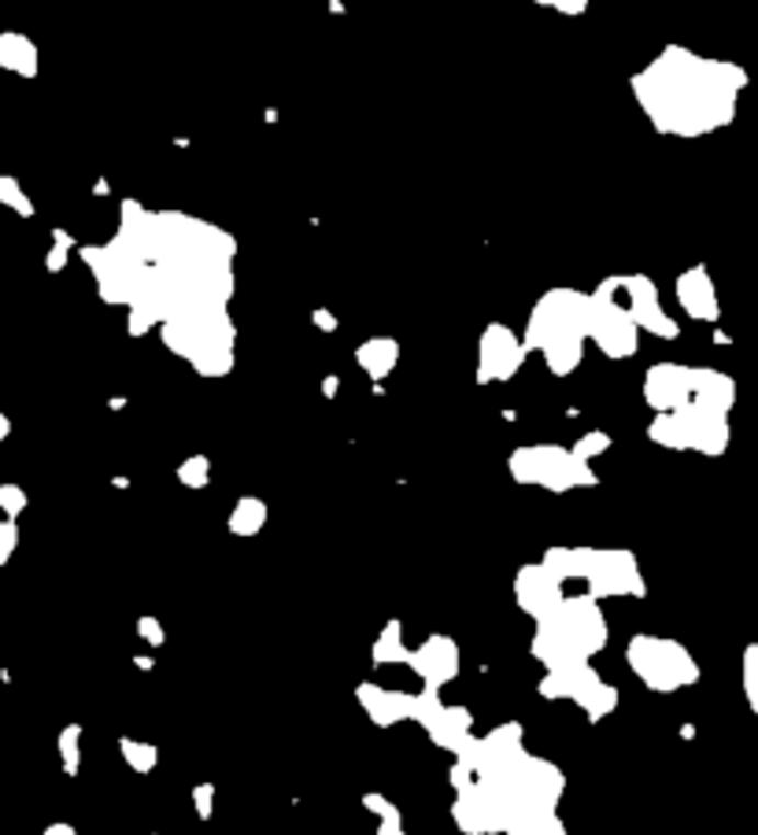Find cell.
<instances>
[{
	"label": "cell",
	"instance_id": "cell-1",
	"mask_svg": "<svg viewBox=\"0 0 758 835\" xmlns=\"http://www.w3.org/2000/svg\"><path fill=\"white\" fill-rule=\"evenodd\" d=\"M744 85V67L703 59L688 48H666L633 78V93L647 118L670 137H703L729 126Z\"/></svg>",
	"mask_w": 758,
	"mask_h": 835
},
{
	"label": "cell",
	"instance_id": "cell-2",
	"mask_svg": "<svg viewBox=\"0 0 758 835\" xmlns=\"http://www.w3.org/2000/svg\"><path fill=\"white\" fill-rule=\"evenodd\" d=\"M644 400L655 407L652 441L677 451L722 455L729 447V411L736 403L733 377L706 366L663 363L647 374Z\"/></svg>",
	"mask_w": 758,
	"mask_h": 835
},
{
	"label": "cell",
	"instance_id": "cell-3",
	"mask_svg": "<svg viewBox=\"0 0 758 835\" xmlns=\"http://www.w3.org/2000/svg\"><path fill=\"white\" fill-rule=\"evenodd\" d=\"M607 648V621L592 595H566V603L533 632V659L544 670H566V665H588L592 654Z\"/></svg>",
	"mask_w": 758,
	"mask_h": 835
},
{
	"label": "cell",
	"instance_id": "cell-4",
	"mask_svg": "<svg viewBox=\"0 0 758 835\" xmlns=\"http://www.w3.org/2000/svg\"><path fill=\"white\" fill-rule=\"evenodd\" d=\"M588 311L592 296H581L574 288H555L533 307V318L525 325V347L541 352L555 374H570L581 363V347L588 336Z\"/></svg>",
	"mask_w": 758,
	"mask_h": 835
},
{
	"label": "cell",
	"instance_id": "cell-5",
	"mask_svg": "<svg viewBox=\"0 0 758 835\" xmlns=\"http://www.w3.org/2000/svg\"><path fill=\"white\" fill-rule=\"evenodd\" d=\"M563 584H585L596 603L618 595H644V576L630 551L600 548H552L541 559Z\"/></svg>",
	"mask_w": 758,
	"mask_h": 835
},
{
	"label": "cell",
	"instance_id": "cell-6",
	"mask_svg": "<svg viewBox=\"0 0 758 835\" xmlns=\"http://www.w3.org/2000/svg\"><path fill=\"white\" fill-rule=\"evenodd\" d=\"M163 344L207 377H223L234 366V322L226 311H185L159 325Z\"/></svg>",
	"mask_w": 758,
	"mask_h": 835
},
{
	"label": "cell",
	"instance_id": "cell-7",
	"mask_svg": "<svg viewBox=\"0 0 758 835\" xmlns=\"http://www.w3.org/2000/svg\"><path fill=\"white\" fill-rule=\"evenodd\" d=\"M625 662L636 673V680L658 695L681 691L700 680V665L685 643L663 640V636H633L630 648H625Z\"/></svg>",
	"mask_w": 758,
	"mask_h": 835
},
{
	"label": "cell",
	"instance_id": "cell-8",
	"mask_svg": "<svg viewBox=\"0 0 758 835\" xmlns=\"http://www.w3.org/2000/svg\"><path fill=\"white\" fill-rule=\"evenodd\" d=\"M511 473L514 481L536 484V489H547V492H570L577 484L596 481L588 462H581L574 451H563V447L555 444L518 447L511 455Z\"/></svg>",
	"mask_w": 758,
	"mask_h": 835
},
{
	"label": "cell",
	"instance_id": "cell-9",
	"mask_svg": "<svg viewBox=\"0 0 758 835\" xmlns=\"http://www.w3.org/2000/svg\"><path fill=\"white\" fill-rule=\"evenodd\" d=\"M544 699H570L592 721H603L618 706V691L607 684L592 665H566V670H547L541 680Z\"/></svg>",
	"mask_w": 758,
	"mask_h": 835
},
{
	"label": "cell",
	"instance_id": "cell-10",
	"mask_svg": "<svg viewBox=\"0 0 758 835\" xmlns=\"http://www.w3.org/2000/svg\"><path fill=\"white\" fill-rule=\"evenodd\" d=\"M636 333H641V325L614 296L611 282H603L600 293L592 296V311H588V341L611 359H630L636 352Z\"/></svg>",
	"mask_w": 758,
	"mask_h": 835
},
{
	"label": "cell",
	"instance_id": "cell-11",
	"mask_svg": "<svg viewBox=\"0 0 758 835\" xmlns=\"http://www.w3.org/2000/svg\"><path fill=\"white\" fill-rule=\"evenodd\" d=\"M415 721L422 724L426 735H430L437 747L452 751L455 758L477 740V735L471 732V724H474L471 713H466L463 706H444L441 695L430 691V688L418 691V718Z\"/></svg>",
	"mask_w": 758,
	"mask_h": 835
},
{
	"label": "cell",
	"instance_id": "cell-12",
	"mask_svg": "<svg viewBox=\"0 0 758 835\" xmlns=\"http://www.w3.org/2000/svg\"><path fill=\"white\" fill-rule=\"evenodd\" d=\"M611 288L618 300L625 304V311L633 314L636 325H644L647 333H658V336H677V322L663 311L655 285L647 282V277H611Z\"/></svg>",
	"mask_w": 758,
	"mask_h": 835
},
{
	"label": "cell",
	"instance_id": "cell-13",
	"mask_svg": "<svg viewBox=\"0 0 758 835\" xmlns=\"http://www.w3.org/2000/svg\"><path fill=\"white\" fill-rule=\"evenodd\" d=\"M514 599L518 606H522L525 614H530L533 621H544L547 614H555L558 606L566 603V592H563V581L547 570L544 562L536 565H525V570H518L514 576Z\"/></svg>",
	"mask_w": 758,
	"mask_h": 835
},
{
	"label": "cell",
	"instance_id": "cell-14",
	"mask_svg": "<svg viewBox=\"0 0 758 835\" xmlns=\"http://www.w3.org/2000/svg\"><path fill=\"white\" fill-rule=\"evenodd\" d=\"M525 341L507 330V325H488L482 336V381H507V377L518 374V366L525 359Z\"/></svg>",
	"mask_w": 758,
	"mask_h": 835
},
{
	"label": "cell",
	"instance_id": "cell-15",
	"mask_svg": "<svg viewBox=\"0 0 758 835\" xmlns=\"http://www.w3.org/2000/svg\"><path fill=\"white\" fill-rule=\"evenodd\" d=\"M411 670L422 677V684L430 691H441L448 680H455L459 673V648L455 640H448V636H430L426 643H418V648H411Z\"/></svg>",
	"mask_w": 758,
	"mask_h": 835
},
{
	"label": "cell",
	"instance_id": "cell-16",
	"mask_svg": "<svg viewBox=\"0 0 758 835\" xmlns=\"http://www.w3.org/2000/svg\"><path fill=\"white\" fill-rule=\"evenodd\" d=\"M355 699L366 710V718H371L374 724H382V729H393V724L418 718V695H411V691H393V688H377V684H359Z\"/></svg>",
	"mask_w": 758,
	"mask_h": 835
},
{
	"label": "cell",
	"instance_id": "cell-17",
	"mask_svg": "<svg viewBox=\"0 0 758 835\" xmlns=\"http://www.w3.org/2000/svg\"><path fill=\"white\" fill-rule=\"evenodd\" d=\"M677 304L685 307L688 318H700V322H714L717 318V293L714 282L706 274V266H692L677 277Z\"/></svg>",
	"mask_w": 758,
	"mask_h": 835
},
{
	"label": "cell",
	"instance_id": "cell-18",
	"mask_svg": "<svg viewBox=\"0 0 758 835\" xmlns=\"http://www.w3.org/2000/svg\"><path fill=\"white\" fill-rule=\"evenodd\" d=\"M37 64H42V56H37V45L30 42L26 34H0V67L4 71H12L19 78H34L37 75Z\"/></svg>",
	"mask_w": 758,
	"mask_h": 835
},
{
	"label": "cell",
	"instance_id": "cell-19",
	"mask_svg": "<svg viewBox=\"0 0 758 835\" xmlns=\"http://www.w3.org/2000/svg\"><path fill=\"white\" fill-rule=\"evenodd\" d=\"M355 359L371 377H385L396 366V359H400V347H396V341H388V336H374V341L359 347Z\"/></svg>",
	"mask_w": 758,
	"mask_h": 835
},
{
	"label": "cell",
	"instance_id": "cell-20",
	"mask_svg": "<svg viewBox=\"0 0 758 835\" xmlns=\"http://www.w3.org/2000/svg\"><path fill=\"white\" fill-rule=\"evenodd\" d=\"M374 662L377 665H393V662H411V648H404V625L400 621H388L385 632L377 636L374 643Z\"/></svg>",
	"mask_w": 758,
	"mask_h": 835
},
{
	"label": "cell",
	"instance_id": "cell-21",
	"mask_svg": "<svg viewBox=\"0 0 758 835\" xmlns=\"http://www.w3.org/2000/svg\"><path fill=\"white\" fill-rule=\"evenodd\" d=\"M267 522V506L259 500H241L234 506V514H229V529H234L237 536H252L263 529Z\"/></svg>",
	"mask_w": 758,
	"mask_h": 835
},
{
	"label": "cell",
	"instance_id": "cell-22",
	"mask_svg": "<svg viewBox=\"0 0 758 835\" xmlns=\"http://www.w3.org/2000/svg\"><path fill=\"white\" fill-rule=\"evenodd\" d=\"M82 724H67L64 732H59V758H64V773L67 777H78V765H82Z\"/></svg>",
	"mask_w": 758,
	"mask_h": 835
},
{
	"label": "cell",
	"instance_id": "cell-23",
	"mask_svg": "<svg viewBox=\"0 0 758 835\" xmlns=\"http://www.w3.org/2000/svg\"><path fill=\"white\" fill-rule=\"evenodd\" d=\"M118 751H123L126 765L134 773H152L159 762V751L152 743H137V740H118Z\"/></svg>",
	"mask_w": 758,
	"mask_h": 835
},
{
	"label": "cell",
	"instance_id": "cell-24",
	"mask_svg": "<svg viewBox=\"0 0 758 835\" xmlns=\"http://www.w3.org/2000/svg\"><path fill=\"white\" fill-rule=\"evenodd\" d=\"M504 835H570L566 832V824L558 821V813H541V817H525L511 824Z\"/></svg>",
	"mask_w": 758,
	"mask_h": 835
},
{
	"label": "cell",
	"instance_id": "cell-25",
	"mask_svg": "<svg viewBox=\"0 0 758 835\" xmlns=\"http://www.w3.org/2000/svg\"><path fill=\"white\" fill-rule=\"evenodd\" d=\"M0 204L12 207V211H15V215H23V218L34 215V204H30V196L23 193V185H19V178L0 174Z\"/></svg>",
	"mask_w": 758,
	"mask_h": 835
},
{
	"label": "cell",
	"instance_id": "cell-26",
	"mask_svg": "<svg viewBox=\"0 0 758 835\" xmlns=\"http://www.w3.org/2000/svg\"><path fill=\"white\" fill-rule=\"evenodd\" d=\"M740 680H744V695H747V706L755 710L758 718V643L744 651V662H740Z\"/></svg>",
	"mask_w": 758,
	"mask_h": 835
},
{
	"label": "cell",
	"instance_id": "cell-27",
	"mask_svg": "<svg viewBox=\"0 0 758 835\" xmlns=\"http://www.w3.org/2000/svg\"><path fill=\"white\" fill-rule=\"evenodd\" d=\"M26 492L19 489V484H0V511H4V518H19V514L26 511Z\"/></svg>",
	"mask_w": 758,
	"mask_h": 835
},
{
	"label": "cell",
	"instance_id": "cell-28",
	"mask_svg": "<svg viewBox=\"0 0 758 835\" xmlns=\"http://www.w3.org/2000/svg\"><path fill=\"white\" fill-rule=\"evenodd\" d=\"M15 548H19V525L12 518H4L0 522V565H8Z\"/></svg>",
	"mask_w": 758,
	"mask_h": 835
},
{
	"label": "cell",
	"instance_id": "cell-29",
	"mask_svg": "<svg viewBox=\"0 0 758 835\" xmlns=\"http://www.w3.org/2000/svg\"><path fill=\"white\" fill-rule=\"evenodd\" d=\"M178 477H182L185 484H193V489H201V484L207 481V459H201V455H193L182 470H178Z\"/></svg>",
	"mask_w": 758,
	"mask_h": 835
},
{
	"label": "cell",
	"instance_id": "cell-30",
	"mask_svg": "<svg viewBox=\"0 0 758 835\" xmlns=\"http://www.w3.org/2000/svg\"><path fill=\"white\" fill-rule=\"evenodd\" d=\"M607 444H611V441H607V436L592 433V436H585V441L574 447V455H577V459H581V462H588V459H592V455L607 451Z\"/></svg>",
	"mask_w": 758,
	"mask_h": 835
},
{
	"label": "cell",
	"instance_id": "cell-31",
	"mask_svg": "<svg viewBox=\"0 0 758 835\" xmlns=\"http://www.w3.org/2000/svg\"><path fill=\"white\" fill-rule=\"evenodd\" d=\"M212 799H215V783H196L193 802H196V813H201L204 821L212 817Z\"/></svg>",
	"mask_w": 758,
	"mask_h": 835
},
{
	"label": "cell",
	"instance_id": "cell-32",
	"mask_svg": "<svg viewBox=\"0 0 758 835\" xmlns=\"http://www.w3.org/2000/svg\"><path fill=\"white\" fill-rule=\"evenodd\" d=\"M137 632H142L145 640L152 643V648H159V643H163V629H159L156 618H142V621H137Z\"/></svg>",
	"mask_w": 758,
	"mask_h": 835
},
{
	"label": "cell",
	"instance_id": "cell-33",
	"mask_svg": "<svg viewBox=\"0 0 758 835\" xmlns=\"http://www.w3.org/2000/svg\"><path fill=\"white\" fill-rule=\"evenodd\" d=\"M377 821H382L377 824V835H407L400 813H393V817H377Z\"/></svg>",
	"mask_w": 758,
	"mask_h": 835
},
{
	"label": "cell",
	"instance_id": "cell-34",
	"mask_svg": "<svg viewBox=\"0 0 758 835\" xmlns=\"http://www.w3.org/2000/svg\"><path fill=\"white\" fill-rule=\"evenodd\" d=\"M42 835H78V832L71 828V824H64V821H59V824H48V828H45Z\"/></svg>",
	"mask_w": 758,
	"mask_h": 835
},
{
	"label": "cell",
	"instance_id": "cell-35",
	"mask_svg": "<svg viewBox=\"0 0 758 835\" xmlns=\"http://www.w3.org/2000/svg\"><path fill=\"white\" fill-rule=\"evenodd\" d=\"M315 322H318V325H326V330H333V325H337V322H333V314H329V311H318V314H315Z\"/></svg>",
	"mask_w": 758,
	"mask_h": 835
},
{
	"label": "cell",
	"instance_id": "cell-36",
	"mask_svg": "<svg viewBox=\"0 0 758 835\" xmlns=\"http://www.w3.org/2000/svg\"><path fill=\"white\" fill-rule=\"evenodd\" d=\"M8 433H12V422H8V414H0V441H4Z\"/></svg>",
	"mask_w": 758,
	"mask_h": 835
}]
</instances>
